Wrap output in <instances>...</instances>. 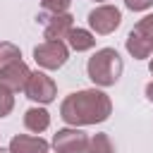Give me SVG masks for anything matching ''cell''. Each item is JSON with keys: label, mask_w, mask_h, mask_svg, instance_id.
I'll use <instances>...</instances> for the list:
<instances>
[{"label": "cell", "mask_w": 153, "mask_h": 153, "mask_svg": "<svg viewBox=\"0 0 153 153\" xmlns=\"http://www.w3.org/2000/svg\"><path fill=\"white\" fill-rule=\"evenodd\" d=\"M112 112V103L103 91L84 88L76 93H69L60 105V117L72 127H86L105 122Z\"/></svg>", "instance_id": "obj_1"}, {"label": "cell", "mask_w": 153, "mask_h": 153, "mask_svg": "<svg viewBox=\"0 0 153 153\" xmlns=\"http://www.w3.org/2000/svg\"><path fill=\"white\" fill-rule=\"evenodd\" d=\"M122 57L115 48H100L96 50L91 57H88V65H86V72H88V79L98 86H115L120 74H122Z\"/></svg>", "instance_id": "obj_2"}, {"label": "cell", "mask_w": 153, "mask_h": 153, "mask_svg": "<svg viewBox=\"0 0 153 153\" xmlns=\"http://www.w3.org/2000/svg\"><path fill=\"white\" fill-rule=\"evenodd\" d=\"M127 50L136 60H143L153 53V14L143 17L127 36Z\"/></svg>", "instance_id": "obj_3"}, {"label": "cell", "mask_w": 153, "mask_h": 153, "mask_svg": "<svg viewBox=\"0 0 153 153\" xmlns=\"http://www.w3.org/2000/svg\"><path fill=\"white\" fill-rule=\"evenodd\" d=\"M36 22L43 26V33L48 41H65L74 29V17L69 12H41Z\"/></svg>", "instance_id": "obj_4"}, {"label": "cell", "mask_w": 153, "mask_h": 153, "mask_svg": "<svg viewBox=\"0 0 153 153\" xmlns=\"http://www.w3.org/2000/svg\"><path fill=\"white\" fill-rule=\"evenodd\" d=\"M69 57V50L62 41H43L33 48V60L43 69H60Z\"/></svg>", "instance_id": "obj_5"}, {"label": "cell", "mask_w": 153, "mask_h": 153, "mask_svg": "<svg viewBox=\"0 0 153 153\" xmlns=\"http://www.w3.org/2000/svg\"><path fill=\"white\" fill-rule=\"evenodd\" d=\"M122 24V12L115 5H98L88 12V26L98 33V36H108L112 33L117 26Z\"/></svg>", "instance_id": "obj_6"}, {"label": "cell", "mask_w": 153, "mask_h": 153, "mask_svg": "<svg viewBox=\"0 0 153 153\" xmlns=\"http://www.w3.org/2000/svg\"><path fill=\"white\" fill-rule=\"evenodd\" d=\"M24 93H26V98L45 105V103H53V100H55L57 86H55V81H53L48 74H43V72H31L29 79H26Z\"/></svg>", "instance_id": "obj_7"}, {"label": "cell", "mask_w": 153, "mask_h": 153, "mask_svg": "<svg viewBox=\"0 0 153 153\" xmlns=\"http://www.w3.org/2000/svg\"><path fill=\"white\" fill-rule=\"evenodd\" d=\"M86 146H88V136L84 131H79L76 127L60 129L53 136V148L57 153H86Z\"/></svg>", "instance_id": "obj_8"}, {"label": "cell", "mask_w": 153, "mask_h": 153, "mask_svg": "<svg viewBox=\"0 0 153 153\" xmlns=\"http://www.w3.org/2000/svg\"><path fill=\"white\" fill-rule=\"evenodd\" d=\"M29 74H31V69L26 67V62H24V60H19L17 65H12L10 69H5V72L0 74V84H2V86H7L12 93H14V91H24Z\"/></svg>", "instance_id": "obj_9"}, {"label": "cell", "mask_w": 153, "mask_h": 153, "mask_svg": "<svg viewBox=\"0 0 153 153\" xmlns=\"http://www.w3.org/2000/svg\"><path fill=\"white\" fill-rule=\"evenodd\" d=\"M10 153H48V141L41 136L17 134L10 141Z\"/></svg>", "instance_id": "obj_10"}, {"label": "cell", "mask_w": 153, "mask_h": 153, "mask_svg": "<svg viewBox=\"0 0 153 153\" xmlns=\"http://www.w3.org/2000/svg\"><path fill=\"white\" fill-rule=\"evenodd\" d=\"M48 124H50L48 110H43V108H29V110L24 112V127H26L29 131L41 134V131L48 129Z\"/></svg>", "instance_id": "obj_11"}, {"label": "cell", "mask_w": 153, "mask_h": 153, "mask_svg": "<svg viewBox=\"0 0 153 153\" xmlns=\"http://www.w3.org/2000/svg\"><path fill=\"white\" fill-rule=\"evenodd\" d=\"M67 41H69V48L76 50V53L91 50V48L96 45V36H93L91 31H86V29H72L69 36H67Z\"/></svg>", "instance_id": "obj_12"}, {"label": "cell", "mask_w": 153, "mask_h": 153, "mask_svg": "<svg viewBox=\"0 0 153 153\" xmlns=\"http://www.w3.org/2000/svg\"><path fill=\"white\" fill-rule=\"evenodd\" d=\"M19 60H22L19 48L14 43H10V41H0V74L5 69H10L12 65H17Z\"/></svg>", "instance_id": "obj_13"}, {"label": "cell", "mask_w": 153, "mask_h": 153, "mask_svg": "<svg viewBox=\"0 0 153 153\" xmlns=\"http://www.w3.org/2000/svg\"><path fill=\"white\" fill-rule=\"evenodd\" d=\"M86 153H115V146H112V141H110L108 134H93L88 139Z\"/></svg>", "instance_id": "obj_14"}, {"label": "cell", "mask_w": 153, "mask_h": 153, "mask_svg": "<svg viewBox=\"0 0 153 153\" xmlns=\"http://www.w3.org/2000/svg\"><path fill=\"white\" fill-rule=\"evenodd\" d=\"M12 108H14V96H12V91L0 84V117H7V115L12 112Z\"/></svg>", "instance_id": "obj_15"}, {"label": "cell", "mask_w": 153, "mask_h": 153, "mask_svg": "<svg viewBox=\"0 0 153 153\" xmlns=\"http://www.w3.org/2000/svg\"><path fill=\"white\" fill-rule=\"evenodd\" d=\"M38 2L43 5L45 12H67L72 0H38Z\"/></svg>", "instance_id": "obj_16"}, {"label": "cell", "mask_w": 153, "mask_h": 153, "mask_svg": "<svg viewBox=\"0 0 153 153\" xmlns=\"http://www.w3.org/2000/svg\"><path fill=\"white\" fill-rule=\"evenodd\" d=\"M124 5L129 10H134V12H143V10H148L153 5V0H124Z\"/></svg>", "instance_id": "obj_17"}, {"label": "cell", "mask_w": 153, "mask_h": 153, "mask_svg": "<svg viewBox=\"0 0 153 153\" xmlns=\"http://www.w3.org/2000/svg\"><path fill=\"white\" fill-rule=\"evenodd\" d=\"M151 76H153V60H151ZM146 98H148V100H153V81L146 86Z\"/></svg>", "instance_id": "obj_18"}, {"label": "cell", "mask_w": 153, "mask_h": 153, "mask_svg": "<svg viewBox=\"0 0 153 153\" xmlns=\"http://www.w3.org/2000/svg\"><path fill=\"white\" fill-rule=\"evenodd\" d=\"M0 153H10V151H0Z\"/></svg>", "instance_id": "obj_19"}]
</instances>
